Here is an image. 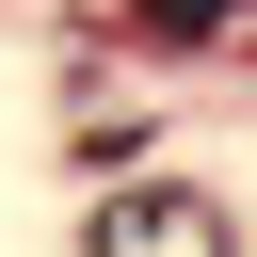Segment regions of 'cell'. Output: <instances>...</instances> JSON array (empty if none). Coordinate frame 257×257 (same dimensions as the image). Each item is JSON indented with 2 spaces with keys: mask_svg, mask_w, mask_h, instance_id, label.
Instances as JSON below:
<instances>
[{
  "mask_svg": "<svg viewBox=\"0 0 257 257\" xmlns=\"http://www.w3.org/2000/svg\"><path fill=\"white\" fill-rule=\"evenodd\" d=\"M96 257H225V209L209 193H112L96 209Z\"/></svg>",
  "mask_w": 257,
  "mask_h": 257,
  "instance_id": "1",
  "label": "cell"
},
{
  "mask_svg": "<svg viewBox=\"0 0 257 257\" xmlns=\"http://www.w3.org/2000/svg\"><path fill=\"white\" fill-rule=\"evenodd\" d=\"M128 32H145V48H209V32H225V0H128Z\"/></svg>",
  "mask_w": 257,
  "mask_h": 257,
  "instance_id": "2",
  "label": "cell"
}]
</instances>
